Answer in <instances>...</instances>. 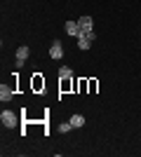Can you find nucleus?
<instances>
[{"mask_svg": "<svg viewBox=\"0 0 141 157\" xmlns=\"http://www.w3.org/2000/svg\"><path fill=\"white\" fill-rule=\"evenodd\" d=\"M0 122H2L7 129H14V127L19 124V120H17V113H12V110H2V113H0Z\"/></svg>", "mask_w": 141, "mask_h": 157, "instance_id": "f257e3e1", "label": "nucleus"}, {"mask_svg": "<svg viewBox=\"0 0 141 157\" xmlns=\"http://www.w3.org/2000/svg\"><path fill=\"white\" fill-rule=\"evenodd\" d=\"M78 24H80V31H82V33L94 31V19H92V17H80V19H78Z\"/></svg>", "mask_w": 141, "mask_h": 157, "instance_id": "f03ea898", "label": "nucleus"}, {"mask_svg": "<svg viewBox=\"0 0 141 157\" xmlns=\"http://www.w3.org/2000/svg\"><path fill=\"white\" fill-rule=\"evenodd\" d=\"M66 33L68 35H73V38H78V35H80V24H78V21L75 19H71V21H66Z\"/></svg>", "mask_w": 141, "mask_h": 157, "instance_id": "7ed1b4c3", "label": "nucleus"}, {"mask_svg": "<svg viewBox=\"0 0 141 157\" xmlns=\"http://www.w3.org/2000/svg\"><path fill=\"white\" fill-rule=\"evenodd\" d=\"M49 56H52V59H61V56H64V47H61L59 40H54V42H52V47H49Z\"/></svg>", "mask_w": 141, "mask_h": 157, "instance_id": "20e7f679", "label": "nucleus"}, {"mask_svg": "<svg viewBox=\"0 0 141 157\" xmlns=\"http://www.w3.org/2000/svg\"><path fill=\"white\" fill-rule=\"evenodd\" d=\"M14 98V89L7 85H0V101H12Z\"/></svg>", "mask_w": 141, "mask_h": 157, "instance_id": "39448f33", "label": "nucleus"}, {"mask_svg": "<svg viewBox=\"0 0 141 157\" xmlns=\"http://www.w3.org/2000/svg\"><path fill=\"white\" fill-rule=\"evenodd\" d=\"M92 42H94V40L87 38V33H80V35H78V47H80V49H89Z\"/></svg>", "mask_w": 141, "mask_h": 157, "instance_id": "423d86ee", "label": "nucleus"}, {"mask_svg": "<svg viewBox=\"0 0 141 157\" xmlns=\"http://www.w3.org/2000/svg\"><path fill=\"white\" fill-rule=\"evenodd\" d=\"M71 124H73V129H80V127H85V117H82V115H73V117H71Z\"/></svg>", "mask_w": 141, "mask_h": 157, "instance_id": "0eeeda50", "label": "nucleus"}, {"mask_svg": "<svg viewBox=\"0 0 141 157\" xmlns=\"http://www.w3.org/2000/svg\"><path fill=\"white\" fill-rule=\"evenodd\" d=\"M28 54H31V49H28V47L24 45V47H19V49H17V59L26 61V59H28Z\"/></svg>", "mask_w": 141, "mask_h": 157, "instance_id": "6e6552de", "label": "nucleus"}, {"mask_svg": "<svg viewBox=\"0 0 141 157\" xmlns=\"http://www.w3.org/2000/svg\"><path fill=\"white\" fill-rule=\"evenodd\" d=\"M71 75H73V71H71L68 66H61V71H59V78H61V80H68Z\"/></svg>", "mask_w": 141, "mask_h": 157, "instance_id": "1a4fd4ad", "label": "nucleus"}, {"mask_svg": "<svg viewBox=\"0 0 141 157\" xmlns=\"http://www.w3.org/2000/svg\"><path fill=\"white\" fill-rule=\"evenodd\" d=\"M59 131L61 134H68V131H73V124H71V122H64V124H59Z\"/></svg>", "mask_w": 141, "mask_h": 157, "instance_id": "9d476101", "label": "nucleus"}]
</instances>
